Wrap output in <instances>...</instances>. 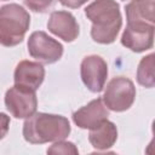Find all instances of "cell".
<instances>
[{
    "mask_svg": "<svg viewBox=\"0 0 155 155\" xmlns=\"http://www.w3.org/2000/svg\"><path fill=\"white\" fill-rule=\"evenodd\" d=\"M5 104L12 116L17 119L29 117L35 113L38 105L35 91L15 85L5 94Z\"/></svg>",
    "mask_w": 155,
    "mask_h": 155,
    "instance_id": "obj_6",
    "label": "cell"
},
{
    "mask_svg": "<svg viewBox=\"0 0 155 155\" xmlns=\"http://www.w3.org/2000/svg\"><path fill=\"white\" fill-rule=\"evenodd\" d=\"M47 27L51 33L68 42L75 40L79 34V25L74 16L67 11L52 12Z\"/></svg>",
    "mask_w": 155,
    "mask_h": 155,
    "instance_id": "obj_10",
    "label": "cell"
},
{
    "mask_svg": "<svg viewBox=\"0 0 155 155\" xmlns=\"http://www.w3.org/2000/svg\"><path fill=\"white\" fill-rule=\"evenodd\" d=\"M108 75L105 61L99 56H88L81 63V79L92 92H101Z\"/></svg>",
    "mask_w": 155,
    "mask_h": 155,
    "instance_id": "obj_8",
    "label": "cell"
},
{
    "mask_svg": "<svg viewBox=\"0 0 155 155\" xmlns=\"http://www.w3.org/2000/svg\"><path fill=\"white\" fill-rule=\"evenodd\" d=\"M29 54L44 64L57 62L63 54V46L44 31H34L28 40Z\"/></svg>",
    "mask_w": 155,
    "mask_h": 155,
    "instance_id": "obj_5",
    "label": "cell"
},
{
    "mask_svg": "<svg viewBox=\"0 0 155 155\" xmlns=\"http://www.w3.org/2000/svg\"><path fill=\"white\" fill-rule=\"evenodd\" d=\"M54 0H24V4L34 12H45L52 5Z\"/></svg>",
    "mask_w": 155,
    "mask_h": 155,
    "instance_id": "obj_16",
    "label": "cell"
},
{
    "mask_svg": "<svg viewBox=\"0 0 155 155\" xmlns=\"http://www.w3.org/2000/svg\"><path fill=\"white\" fill-rule=\"evenodd\" d=\"M45 78V70L41 64L30 61H22L15 70V84L33 91L38 90Z\"/></svg>",
    "mask_w": 155,
    "mask_h": 155,
    "instance_id": "obj_11",
    "label": "cell"
},
{
    "mask_svg": "<svg viewBox=\"0 0 155 155\" xmlns=\"http://www.w3.org/2000/svg\"><path fill=\"white\" fill-rule=\"evenodd\" d=\"M136 88L130 79L119 76L110 80L107 85L103 101L105 105L114 111L127 110L134 102Z\"/></svg>",
    "mask_w": 155,
    "mask_h": 155,
    "instance_id": "obj_4",
    "label": "cell"
},
{
    "mask_svg": "<svg viewBox=\"0 0 155 155\" xmlns=\"http://www.w3.org/2000/svg\"><path fill=\"white\" fill-rule=\"evenodd\" d=\"M116 138H117V130L115 125L108 120H105L98 127L91 130L88 134L90 143L97 150H105L113 147Z\"/></svg>",
    "mask_w": 155,
    "mask_h": 155,
    "instance_id": "obj_12",
    "label": "cell"
},
{
    "mask_svg": "<svg viewBox=\"0 0 155 155\" xmlns=\"http://www.w3.org/2000/svg\"><path fill=\"white\" fill-rule=\"evenodd\" d=\"M29 13L17 4H8L0 8V45L16 46L24 39L29 28Z\"/></svg>",
    "mask_w": 155,
    "mask_h": 155,
    "instance_id": "obj_3",
    "label": "cell"
},
{
    "mask_svg": "<svg viewBox=\"0 0 155 155\" xmlns=\"http://www.w3.org/2000/svg\"><path fill=\"white\" fill-rule=\"evenodd\" d=\"M154 24L149 23H127L121 36V44L134 52H142L153 46Z\"/></svg>",
    "mask_w": 155,
    "mask_h": 155,
    "instance_id": "obj_7",
    "label": "cell"
},
{
    "mask_svg": "<svg viewBox=\"0 0 155 155\" xmlns=\"http://www.w3.org/2000/svg\"><path fill=\"white\" fill-rule=\"evenodd\" d=\"M85 15L92 22L91 36L96 42L111 44L121 28L119 4L114 0H96L85 8Z\"/></svg>",
    "mask_w": 155,
    "mask_h": 155,
    "instance_id": "obj_1",
    "label": "cell"
},
{
    "mask_svg": "<svg viewBox=\"0 0 155 155\" xmlns=\"http://www.w3.org/2000/svg\"><path fill=\"white\" fill-rule=\"evenodd\" d=\"M137 80L142 86L154 87L155 78H154V54H149L144 57L138 67Z\"/></svg>",
    "mask_w": 155,
    "mask_h": 155,
    "instance_id": "obj_14",
    "label": "cell"
},
{
    "mask_svg": "<svg viewBox=\"0 0 155 155\" xmlns=\"http://www.w3.org/2000/svg\"><path fill=\"white\" fill-rule=\"evenodd\" d=\"M87 0H59V2L63 6L70 7V8H78L80 7L82 4H85Z\"/></svg>",
    "mask_w": 155,
    "mask_h": 155,
    "instance_id": "obj_18",
    "label": "cell"
},
{
    "mask_svg": "<svg viewBox=\"0 0 155 155\" xmlns=\"http://www.w3.org/2000/svg\"><path fill=\"white\" fill-rule=\"evenodd\" d=\"M108 116L109 111L105 108L103 101L101 98H97L90 102L84 108L75 111L73 114V120L80 128L93 130L103 124L105 120H108Z\"/></svg>",
    "mask_w": 155,
    "mask_h": 155,
    "instance_id": "obj_9",
    "label": "cell"
},
{
    "mask_svg": "<svg viewBox=\"0 0 155 155\" xmlns=\"http://www.w3.org/2000/svg\"><path fill=\"white\" fill-rule=\"evenodd\" d=\"M69 132V121L61 115L36 113L30 115L23 125L24 139L31 144L62 140L68 137Z\"/></svg>",
    "mask_w": 155,
    "mask_h": 155,
    "instance_id": "obj_2",
    "label": "cell"
},
{
    "mask_svg": "<svg viewBox=\"0 0 155 155\" xmlns=\"http://www.w3.org/2000/svg\"><path fill=\"white\" fill-rule=\"evenodd\" d=\"M47 154H54V155H59V154H63V155H76L78 154V149L75 148V145L70 142H59L53 144L51 148L47 149Z\"/></svg>",
    "mask_w": 155,
    "mask_h": 155,
    "instance_id": "obj_15",
    "label": "cell"
},
{
    "mask_svg": "<svg viewBox=\"0 0 155 155\" xmlns=\"http://www.w3.org/2000/svg\"><path fill=\"white\" fill-rule=\"evenodd\" d=\"M8 126H10V117L4 114V113H0V139H2L7 131H8Z\"/></svg>",
    "mask_w": 155,
    "mask_h": 155,
    "instance_id": "obj_17",
    "label": "cell"
},
{
    "mask_svg": "<svg viewBox=\"0 0 155 155\" xmlns=\"http://www.w3.org/2000/svg\"><path fill=\"white\" fill-rule=\"evenodd\" d=\"M127 23H154V0H132L126 5Z\"/></svg>",
    "mask_w": 155,
    "mask_h": 155,
    "instance_id": "obj_13",
    "label": "cell"
}]
</instances>
